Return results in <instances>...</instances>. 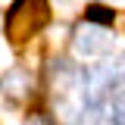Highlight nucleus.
Listing matches in <instances>:
<instances>
[{"instance_id": "39448f33", "label": "nucleus", "mask_w": 125, "mask_h": 125, "mask_svg": "<svg viewBox=\"0 0 125 125\" xmlns=\"http://www.w3.org/2000/svg\"><path fill=\"white\" fill-rule=\"evenodd\" d=\"M109 119L113 125H125V88H116V97L109 103Z\"/></svg>"}, {"instance_id": "20e7f679", "label": "nucleus", "mask_w": 125, "mask_h": 125, "mask_svg": "<svg viewBox=\"0 0 125 125\" xmlns=\"http://www.w3.org/2000/svg\"><path fill=\"white\" fill-rule=\"evenodd\" d=\"M6 84H10V94H13V97H25V94H28L31 78H28V72H22V69H13V72L6 75Z\"/></svg>"}, {"instance_id": "f257e3e1", "label": "nucleus", "mask_w": 125, "mask_h": 125, "mask_svg": "<svg viewBox=\"0 0 125 125\" xmlns=\"http://www.w3.org/2000/svg\"><path fill=\"white\" fill-rule=\"evenodd\" d=\"M50 10H47V0H16L10 16H6V34H10V44H25L31 34L47 25Z\"/></svg>"}, {"instance_id": "0eeeda50", "label": "nucleus", "mask_w": 125, "mask_h": 125, "mask_svg": "<svg viewBox=\"0 0 125 125\" xmlns=\"http://www.w3.org/2000/svg\"><path fill=\"white\" fill-rule=\"evenodd\" d=\"M62 3H72V0H62Z\"/></svg>"}, {"instance_id": "6e6552de", "label": "nucleus", "mask_w": 125, "mask_h": 125, "mask_svg": "<svg viewBox=\"0 0 125 125\" xmlns=\"http://www.w3.org/2000/svg\"><path fill=\"white\" fill-rule=\"evenodd\" d=\"M116 3H119V0H116Z\"/></svg>"}, {"instance_id": "f03ea898", "label": "nucleus", "mask_w": 125, "mask_h": 125, "mask_svg": "<svg viewBox=\"0 0 125 125\" xmlns=\"http://www.w3.org/2000/svg\"><path fill=\"white\" fill-rule=\"evenodd\" d=\"M72 44H75V53H78V56H106V53H113V47H116V38H113L103 25L84 22V25L75 28Z\"/></svg>"}, {"instance_id": "7ed1b4c3", "label": "nucleus", "mask_w": 125, "mask_h": 125, "mask_svg": "<svg viewBox=\"0 0 125 125\" xmlns=\"http://www.w3.org/2000/svg\"><path fill=\"white\" fill-rule=\"evenodd\" d=\"M125 78V60L119 62H100V66H91L84 72V84H88V97L97 100L103 91H113V88H122Z\"/></svg>"}, {"instance_id": "423d86ee", "label": "nucleus", "mask_w": 125, "mask_h": 125, "mask_svg": "<svg viewBox=\"0 0 125 125\" xmlns=\"http://www.w3.org/2000/svg\"><path fill=\"white\" fill-rule=\"evenodd\" d=\"M113 10H106V6H91L88 10V22H97V25H106V22H113Z\"/></svg>"}]
</instances>
